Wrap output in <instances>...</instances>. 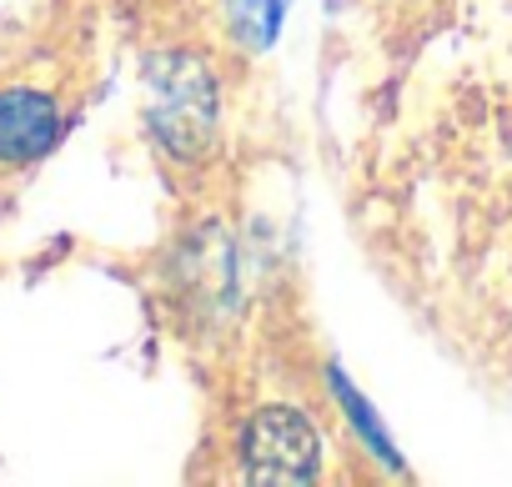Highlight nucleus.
<instances>
[{
    "instance_id": "nucleus-1",
    "label": "nucleus",
    "mask_w": 512,
    "mask_h": 487,
    "mask_svg": "<svg viewBox=\"0 0 512 487\" xmlns=\"http://www.w3.org/2000/svg\"><path fill=\"white\" fill-rule=\"evenodd\" d=\"M86 91V51L61 0L0 31V191L21 186L71 131Z\"/></svg>"
}]
</instances>
